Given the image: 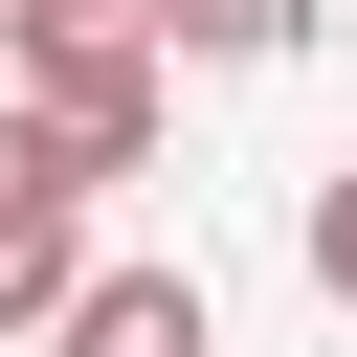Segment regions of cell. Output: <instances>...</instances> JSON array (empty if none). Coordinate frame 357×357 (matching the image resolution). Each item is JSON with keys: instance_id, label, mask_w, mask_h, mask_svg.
<instances>
[{"instance_id": "obj_1", "label": "cell", "mask_w": 357, "mask_h": 357, "mask_svg": "<svg viewBox=\"0 0 357 357\" xmlns=\"http://www.w3.org/2000/svg\"><path fill=\"white\" fill-rule=\"evenodd\" d=\"M67 201H89V156H67L45 112H0V335H45V312L89 290V245H67Z\"/></svg>"}, {"instance_id": "obj_2", "label": "cell", "mask_w": 357, "mask_h": 357, "mask_svg": "<svg viewBox=\"0 0 357 357\" xmlns=\"http://www.w3.org/2000/svg\"><path fill=\"white\" fill-rule=\"evenodd\" d=\"M45 357H223V312H201V268H89L45 312Z\"/></svg>"}, {"instance_id": "obj_3", "label": "cell", "mask_w": 357, "mask_h": 357, "mask_svg": "<svg viewBox=\"0 0 357 357\" xmlns=\"http://www.w3.org/2000/svg\"><path fill=\"white\" fill-rule=\"evenodd\" d=\"M290 22H312V0H156V45H201V67H268Z\"/></svg>"}, {"instance_id": "obj_4", "label": "cell", "mask_w": 357, "mask_h": 357, "mask_svg": "<svg viewBox=\"0 0 357 357\" xmlns=\"http://www.w3.org/2000/svg\"><path fill=\"white\" fill-rule=\"evenodd\" d=\"M312 290H335V312H357V156H335V178H312Z\"/></svg>"}]
</instances>
